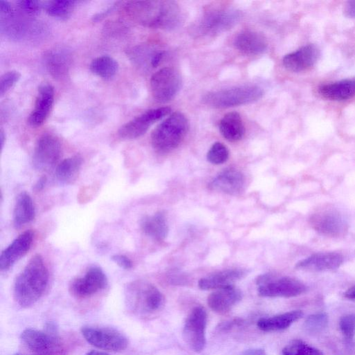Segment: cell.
Masks as SVG:
<instances>
[{
    "mask_svg": "<svg viewBox=\"0 0 355 355\" xmlns=\"http://www.w3.org/2000/svg\"><path fill=\"white\" fill-rule=\"evenodd\" d=\"M125 10L141 24L162 30H174L182 21L181 9L174 1H130Z\"/></svg>",
    "mask_w": 355,
    "mask_h": 355,
    "instance_id": "cell-1",
    "label": "cell"
},
{
    "mask_svg": "<svg viewBox=\"0 0 355 355\" xmlns=\"http://www.w3.org/2000/svg\"><path fill=\"white\" fill-rule=\"evenodd\" d=\"M48 283V269L42 257L36 254L15 279L13 293L16 302L23 308L33 305L43 295Z\"/></svg>",
    "mask_w": 355,
    "mask_h": 355,
    "instance_id": "cell-2",
    "label": "cell"
},
{
    "mask_svg": "<svg viewBox=\"0 0 355 355\" xmlns=\"http://www.w3.org/2000/svg\"><path fill=\"white\" fill-rule=\"evenodd\" d=\"M128 309L134 315L146 318L154 315L164 307L165 299L160 291L149 283L135 282L125 289Z\"/></svg>",
    "mask_w": 355,
    "mask_h": 355,
    "instance_id": "cell-3",
    "label": "cell"
},
{
    "mask_svg": "<svg viewBox=\"0 0 355 355\" xmlns=\"http://www.w3.org/2000/svg\"><path fill=\"white\" fill-rule=\"evenodd\" d=\"M189 130V121L187 117L182 112H173L152 132V146L161 153L171 152L182 143Z\"/></svg>",
    "mask_w": 355,
    "mask_h": 355,
    "instance_id": "cell-4",
    "label": "cell"
},
{
    "mask_svg": "<svg viewBox=\"0 0 355 355\" xmlns=\"http://www.w3.org/2000/svg\"><path fill=\"white\" fill-rule=\"evenodd\" d=\"M263 94L261 87L248 85L209 92L202 100L204 104L211 107L228 108L259 101Z\"/></svg>",
    "mask_w": 355,
    "mask_h": 355,
    "instance_id": "cell-5",
    "label": "cell"
},
{
    "mask_svg": "<svg viewBox=\"0 0 355 355\" xmlns=\"http://www.w3.org/2000/svg\"><path fill=\"white\" fill-rule=\"evenodd\" d=\"M241 17V11L236 8L216 7L206 11L193 28L198 35L212 36L232 28Z\"/></svg>",
    "mask_w": 355,
    "mask_h": 355,
    "instance_id": "cell-6",
    "label": "cell"
},
{
    "mask_svg": "<svg viewBox=\"0 0 355 355\" xmlns=\"http://www.w3.org/2000/svg\"><path fill=\"white\" fill-rule=\"evenodd\" d=\"M257 291L265 297H293L306 291V285L290 277H276L270 273L262 274L256 279Z\"/></svg>",
    "mask_w": 355,
    "mask_h": 355,
    "instance_id": "cell-7",
    "label": "cell"
},
{
    "mask_svg": "<svg viewBox=\"0 0 355 355\" xmlns=\"http://www.w3.org/2000/svg\"><path fill=\"white\" fill-rule=\"evenodd\" d=\"M23 344L31 351L42 355H55L61 353L62 343L53 324L49 323L46 331L31 328L24 329L20 336Z\"/></svg>",
    "mask_w": 355,
    "mask_h": 355,
    "instance_id": "cell-8",
    "label": "cell"
},
{
    "mask_svg": "<svg viewBox=\"0 0 355 355\" xmlns=\"http://www.w3.org/2000/svg\"><path fill=\"white\" fill-rule=\"evenodd\" d=\"M182 85L180 73L172 67H164L155 72L150 80L151 94L159 103L171 101Z\"/></svg>",
    "mask_w": 355,
    "mask_h": 355,
    "instance_id": "cell-9",
    "label": "cell"
},
{
    "mask_svg": "<svg viewBox=\"0 0 355 355\" xmlns=\"http://www.w3.org/2000/svg\"><path fill=\"white\" fill-rule=\"evenodd\" d=\"M207 323V311L202 306L193 307L187 317L182 337L189 348L195 352H202L205 347Z\"/></svg>",
    "mask_w": 355,
    "mask_h": 355,
    "instance_id": "cell-10",
    "label": "cell"
},
{
    "mask_svg": "<svg viewBox=\"0 0 355 355\" xmlns=\"http://www.w3.org/2000/svg\"><path fill=\"white\" fill-rule=\"evenodd\" d=\"M81 333L89 343L98 349L121 352L128 345L127 338L112 328L86 326L82 328Z\"/></svg>",
    "mask_w": 355,
    "mask_h": 355,
    "instance_id": "cell-11",
    "label": "cell"
},
{
    "mask_svg": "<svg viewBox=\"0 0 355 355\" xmlns=\"http://www.w3.org/2000/svg\"><path fill=\"white\" fill-rule=\"evenodd\" d=\"M62 153L59 139L52 134H44L37 141L33 153L32 163L38 171H47L58 162Z\"/></svg>",
    "mask_w": 355,
    "mask_h": 355,
    "instance_id": "cell-12",
    "label": "cell"
},
{
    "mask_svg": "<svg viewBox=\"0 0 355 355\" xmlns=\"http://www.w3.org/2000/svg\"><path fill=\"white\" fill-rule=\"evenodd\" d=\"M171 109L161 107L150 109L130 120L123 125L118 131L123 139H135L144 135L157 121L170 114Z\"/></svg>",
    "mask_w": 355,
    "mask_h": 355,
    "instance_id": "cell-13",
    "label": "cell"
},
{
    "mask_svg": "<svg viewBox=\"0 0 355 355\" xmlns=\"http://www.w3.org/2000/svg\"><path fill=\"white\" fill-rule=\"evenodd\" d=\"M311 226L320 234L330 237L344 236L348 225L343 216L335 209L322 208L310 217Z\"/></svg>",
    "mask_w": 355,
    "mask_h": 355,
    "instance_id": "cell-14",
    "label": "cell"
},
{
    "mask_svg": "<svg viewBox=\"0 0 355 355\" xmlns=\"http://www.w3.org/2000/svg\"><path fill=\"white\" fill-rule=\"evenodd\" d=\"M107 285V278L98 266H92L83 276L75 278L69 285V292L75 297L85 299L104 290Z\"/></svg>",
    "mask_w": 355,
    "mask_h": 355,
    "instance_id": "cell-15",
    "label": "cell"
},
{
    "mask_svg": "<svg viewBox=\"0 0 355 355\" xmlns=\"http://www.w3.org/2000/svg\"><path fill=\"white\" fill-rule=\"evenodd\" d=\"M34 238L32 230H26L14 239L1 253L0 269L8 271L30 250Z\"/></svg>",
    "mask_w": 355,
    "mask_h": 355,
    "instance_id": "cell-16",
    "label": "cell"
},
{
    "mask_svg": "<svg viewBox=\"0 0 355 355\" xmlns=\"http://www.w3.org/2000/svg\"><path fill=\"white\" fill-rule=\"evenodd\" d=\"M53 101V87L48 83L41 84L38 87L34 107L28 116V124L32 127L42 125L51 112Z\"/></svg>",
    "mask_w": 355,
    "mask_h": 355,
    "instance_id": "cell-17",
    "label": "cell"
},
{
    "mask_svg": "<svg viewBox=\"0 0 355 355\" xmlns=\"http://www.w3.org/2000/svg\"><path fill=\"white\" fill-rule=\"evenodd\" d=\"M320 55L318 47L309 44L286 55L282 60L284 67L292 72H301L313 67Z\"/></svg>",
    "mask_w": 355,
    "mask_h": 355,
    "instance_id": "cell-18",
    "label": "cell"
},
{
    "mask_svg": "<svg viewBox=\"0 0 355 355\" xmlns=\"http://www.w3.org/2000/svg\"><path fill=\"white\" fill-rule=\"evenodd\" d=\"M343 262V256L334 252H322L313 254L296 263V268L313 272L328 271L337 269Z\"/></svg>",
    "mask_w": 355,
    "mask_h": 355,
    "instance_id": "cell-19",
    "label": "cell"
},
{
    "mask_svg": "<svg viewBox=\"0 0 355 355\" xmlns=\"http://www.w3.org/2000/svg\"><path fill=\"white\" fill-rule=\"evenodd\" d=\"M242 299L241 291L234 286L219 289L209 294L207 304L218 314H226Z\"/></svg>",
    "mask_w": 355,
    "mask_h": 355,
    "instance_id": "cell-20",
    "label": "cell"
},
{
    "mask_svg": "<svg viewBox=\"0 0 355 355\" xmlns=\"http://www.w3.org/2000/svg\"><path fill=\"white\" fill-rule=\"evenodd\" d=\"M244 186V175L234 168H226L222 171L209 184L210 189L229 195L239 193Z\"/></svg>",
    "mask_w": 355,
    "mask_h": 355,
    "instance_id": "cell-21",
    "label": "cell"
},
{
    "mask_svg": "<svg viewBox=\"0 0 355 355\" xmlns=\"http://www.w3.org/2000/svg\"><path fill=\"white\" fill-rule=\"evenodd\" d=\"M233 44L239 51L250 55L261 54L268 48V41L264 35L253 30H245L238 33Z\"/></svg>",
    "mask_w": 355,
    "mask_h": 355,
    "instance_id": "cell-22",
    "label": "cell"
},
{
    "mask_svg": "<svg viewBox=\"0 0 355 355\" xmlns=\"http://www.w3.org/2000/svg\"><path fill=\"white\" fill-rule=\"evenodd\" d=\"M246 275L243 269H226L201 278L198 286L202 290L219 289L230 286Z\"/></svg>",
    "mask_w": 355,
    "mask_h": 355,
    "instance_id": "cell-23",
    "label": "cell"
},
{
    "mask_svg": "<svg viewBox=\"0 0 355 355\" xmlns=\"http://www.w3.org/2000/svg\"><path fill=\"white\" fill-rule=\"evenodd\" d=\"M44 62L49 73L57 79L67 77L69 73L71 57L67 51L62 49H53L46 52Z\"/></svg>",
    "mask_w": 355,
    "mask_h": 355,
    "instance_id": "cell-24",
    "label": "cell"
},
{
    "mask_svg": "<svg viewBox=\"0 0 355 355\" xmlns=\"http://www.w3.org/2000/svg\"><path fill=\"white\" fill-rule=\"evenodd\" d=\"M140 227L146 236L157 241L164 240L168 233L166 216L162 211L142 217L140 220Z\"/></svg>",
    "mask_w": 355,
    "mask_h": 355,
    "instance_id": "cell-25",
    "label": "cell"
},
{
    "mask_svg": "<svg viewBox=\"0 0 355 355\" xmlns=\"http://www.w3.org/2000/svg\"><path fill=\"white\" fill-rule=\"evenodd\" d=\"M302 316V311L294 310L268 318H262L257 321V324L263 331H278L287 329Z\"/></svg>",
    "mask_w": 355,
    "mask_h": 355,
    "instance_id": "cell-26",
    "label": "cell"
},
{
    "mask_svg": "<svg viewBox=\"0 0 355 355\" xmlns=\"http://www.w3.org/2000/svg\"><path fill=\"white\" fill-rule=\"evenodd\" d=\"M320 94L332 101H343L355 96V78L345 79L320 87Z\"/></svg>",
    "mask_w": 355,
    "mask_h": 355,
    "instance_id": "cell-27",
    "label": "cell"
},
{
    "mask_svg": "<svg viewBox=\"0 0 355 355\" xmlns=\"http://www.w3.org/2000/svg\"><path fill=\"white\" fill-rule=\"evenodd\" d=\"M35 209L32 198L25 191L17 197L13 211V225L15 228H21L34 220Z\"/></svg>",
    "mask_w": 355,
    "mask_h": 355,
    "instance_id": "cell-28",
    "label": "cell"
},
{
    "mask_svg": "<svg viewBox=\"0 0 355 355\" xmlns=\"http://www.w3.org/2000/svg\"><path fill=\"white\" fill-rule=\"evenodd\" d=\"M222 136L229 141L241 140L245 134V126L241 115L236 112L225 114L219 122Z\"/></svg>",
    "mask_w": 355,
    "mask_h": 355,
    "instance_id": "cell-29",
    "label": "cell"
},
{
    "mask_svg": "<svg viewBox=\"0 0 355 355\" xmlns=\"http://www.w3.org/2000/svg\"><path fill=\"white\" fill-rule=\"evenodd\" d=\"M82 164L83 159L78 155L63 159L56 167V180L61 184H73L78 178Z\"/></svg>",
    "mask_w": 355,
    "mask_h": 355,
    "instance_id": "cell-30",
    "label": "cell"
},
{
    "mask_svg": "<svg viewBox=\"0 0 355 355\" xmlns=\"http://www.w3.org/2000/svg\"><path fill=\"white\" fill-rule=\"evenodd\" d=\"M89 69L96 76L108 80L113 78L119 69L118 62L111 56L101 55L92 60Z\"/></svg>",
    "mask_w": 355,
    "mask_h": 355,
    "instance_id": "cell-31",
    "label": "cell"
},
{
    "mask_svg": "<svg viewBox=\"0 0 355 355\" xmlns=\"http://www.w3.org/2000/svg\"><path fill=\"white\" fill-rule=\"evenodd\" d=\"M75 3L74 1L54 0L46 1L42 4L49 16L60 20H67L73 12Z\"/></svg>",
    "mask_w": 355,
    "mask_h": 355,
    "instance_id": "cell-32",
    "label": "cell"
},
{
    "mask_svg": "<svg viewBox=\"0 0 355 355\" xmlns=\"http://www.w3.org/2000/svg\"><path fill=\"white\" fill-rule=\"evenodd\" d=\"M282 355H323L318 349L298 339L288 343L282 351Z\"/></svg>",
    "mask_w": 355,
    "mask_h": 355,
    "instance_id": "cell-33",
    "label": "cell"
},
{
    "mask_svg": "<svg viewBox=\"0 0 355 355\" xmlns=\"http://www.w3.org/2000/svg\"><path fill=\"white\" fill-rule=\"evenodd\" d=\"M328 317L325 313L319 312L309 315L304 323L306 331L316 334L322 331L327 326Z\"/></svg>",
    "mask_w": 355,
    "mask_h": 355,
    "instance_id": "cell-34",
    "label": "cell"
},
{
    "mask_svg": "<svg viewBox=\"0 0 355 355\" xmlns=\"http://www.w3.org/2000/svg\"><path fill=\"white\" fill-rule=\"evenodd\" d=\"M229 157V150L225 145L220 142H215L209 149L207 154V160L213 164H221Z\"/></svg>",
    "mask_w": 355,
    "mask_h": 355,
    "instance_id": "cell-35",
    "label": "cell"
},
{
    "mask_svg": "<svg viewBox=\"0 0 355 355\" xmlns=\"http://www.w3.org/2000/svg\"><path fill=\"white\" fill-rule=\"evenodd\" d=\"M339 327L346 339L353 340L355 336V313L342 316L339 321Z\"/></svg>",
    "mask_w": 355,
    "mask_h": 355,
    "instance_id": "cell-36",
    "label": "cell"
},
{
    "mask_svg": "<svg viewBox=\"0 0 355 355\" xmlns=\"http://www.w3.org/2000/svg\"><path fill=\"white\" fill-rule=\"evenodd\" d=\"M21 74L15 70L4 73L0 78V96L6 94L20 79Z\"/></svg>",
    "mask_w": 355,
    "mask_h": 355,
    "instance_id": "cell-37",
    "label": "cell"
},
{
    "mask_svg": "<svg viewBox=\"0 0 355 355\" xmlns=\"http://www.w3.org/2000/svg\"><path fill=\"white\" fill-rule=\"evenodd\" d=\"M17 6L21 10L28 15H37L43 8V4L38 1L20 0L17 1Z\"/></svg>",
    "mask_w": 355,
    "mask_h": 355,
    "instance_id": "cell-38",
    "label": "cell"
},
{
    "mask_svg": "<svg viewBox=\"0 0 355 355\" xmlns=\"http://www.w3.org/2000/svg\"><path fill=\"white\" fill-rule=\"evenodd\" d=\"M111 259L123 269L130 270L132 268V261L125 255L116 254L112 256Z\"/></svg>",
    "mask_w": 355,
    "mask_h": 355,
    "instance_id": "cell-39",
    "label": "cell"
},
{
    "mask_svg": "<svg viewBox=\"0 0 355 355\" xmlns=\"http://www.w3.org/2000/svg\"><path fill=\"white\" fill-rule=\"evenodd\" d=\"M0 13L1 17H7L15 14V10L11 4L8 1L1 0Z\"/></svg>",
    "mask_w": 355,
    "mask_h": 355,
    "instance_id": "cell-40",
    "label": "cell"
},
{
    "mask_svg": "<svg viewBox=\"0 0 355 355\" xmlns=\"http://www.w3.org/2000/svg\"><path fill=\"white\" fill-rule=\"evenodd\" d=\"M344 12L347 17L350 18H355V0L349 1L347 2L345 6Z\"/></svg>",
    "mask_w": 355,
    "mask_h": 355,
    "instance_id": "cell-41",
    "label": "cell"
},
{
    "mask_svg": "<svg viewBox=\"0 0 355 355\" xmlns=\"http://www.w3.org/2000/svg\"><path fill=\"white\" fill-rule=\"evenodd\" d=\"M117 3L111 6V7L107 8L104 11L97 13L93 17V20L95 21H98L103 19L105 17H106L109 13H110L116 7Z\"/></svg>",
    "mask_w": 355,
    "mask_h": 355,
    "instance_id": "cell-42",
    "label": "cell"
},
{
    "mask_svg": "<svg viewBox=\"0 0 355 355\" xmlns=\"http://www.w3.org/2000/svg\"><path fill=\"white\" fill-rule=\"evenodd\" d=\"M241 355H268L262 349H250L244 351Z\"/></svg>",
    "mask_w": 355,
    "mask_h": 355,
    "instance_id": "cell-43",
    "label": "cell"
},
{
    "mask_svg": "<svg viewBox=\"0 0 355 355\" xmlns=\"http://www.w3.org/2000/svg\"><path fill=\"white\" fill-rule=\"evenodd\" d=\"M47 179L46 176L41 177L35 184L34 190L36 191H40L44 189L46 185Z\"/></svg>",
    "mask_w": 355,
    "mask_h": 355,
    "instance_id": "cell-44",
    "label": "cell"
},
{
    "mask_svg": "<svg viewBox=\"0 0 355 355\" xmlns=\"http://www.w3.org/2000/svg\"><path fill=\"white\" fill-rule=\"evenodd\" d=\"M344 296L349 300H355V285L349 288L344 293Z\"/></svg>",
    "mask_w": 355,
    "mask_h": 355,
    "instance_id": "cell-45",
    "label": "cell"
},
{
    "mask_svg": "<svg viewBox=\"0 0 355 355\" xmlns=\"http://www.w3.org/2000/svg\"><path fill=\"white\" fill-rule=\"evenodd\" d=\"M6 141V135L4 134L3 130L1 129L0 131V144H1V149L3 150V148L4 146V144Z\"/></svg>",
    "mask_w": 355,
    "mask_h": 355,
    "instance_id": "cell-46",
    "label": "cell"
},
{
    "mask_svg": "<svg viewBox=\"0 0 355 355\" xmlns=\"http://www.w3.org/2000/svg\"><path fill=\"white\" fill-rule=\"evenodd\" d=\"M85 355H109V354L104 352L92 350V351H90L89 352L87 353Z\"/></svg>",
    "mask_w": 355,
    "mask_h": 355,
    "instance_id": "cell-47",
    "label": "cell"
},
{
    "mask_svg": "<svg viewBox=\"0 0 355 355\" xmlns=\"http://www.w3.org/2000/svg\"><path fill=\"white\" fill-rule=\"evenodd\" d=\"M12 355H24V354H12Z\"/></svg>",
    "mask_w": 355,
    "mask_h": 355,
    "instance_id": "cell-48",
    "label": "cell"
}]
</instances>
